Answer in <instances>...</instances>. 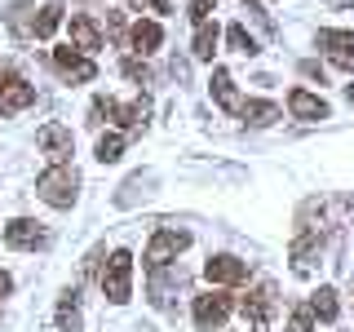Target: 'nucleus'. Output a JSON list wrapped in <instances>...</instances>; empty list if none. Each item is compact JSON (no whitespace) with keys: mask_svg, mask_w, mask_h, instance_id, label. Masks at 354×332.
I'll return each instance as SVG.
<instances>
[{"mask_svg":"<svg viewBox=\"0 0 354 332\" xmlns=\"http://www.w3.org/2000/svg\"><path fill=\"white\" fill-rule=\"evenodd\" d=\"M36 195L53 208H71L75 195H80V173L71 164H53V169H44L36 177Z\"/></svg>","mask_w":354,"mask_h":332,"instance_id":"1","label":"nucleus"},{"mask_svg":"<svg viewBox=\"0 0 354 332\" xmlns=\"http://www.w3.org/2000/svg\"><path fill=\"white\" fill-rule=\"evenodd\" d=\"M186 248H191V230L164 226V230H155V235H151L147 252H142V266L155 275V270H164L169 261H177V252H186Z\"/></svg>","mask_w":354,"mask_h":332,"instance_id":"2","label":"nucleus"},{"mask_svg":"<svg viewBox=\"0 0 354 332\" xmlns=\"http://www.w3.org/2000/svg\"><path fill=\"white\" fill-rule=\"evenodd\" d=\"M102 297H106V302H115V306H124L129 297H133V257H129L124 248L106 257V270H102Z\"/></svg>","mask_w":354,"mask_h":332,"instance_id":"3","label":"nucleus"},{"mask_svg":"<svg viewBox=\"0 0 354 332\" xmlns=\"http://www.w3.org/2000/svg\"><path fill=\"white\" fill-rule=\"evenodd\" d=\"M230 310H235V297L230 293H217V288L213 293H199L195 297V328L199 332H217L230 319Z\"/></svg>","mask_w":354,"mask_h":332,"instance_id":"4","label":"nucleus"},{"mask_svg":"<svg viewBox=\"0 0 354 332\" xmlns=\"http://www.w3.org/2000/svg\"><path fill=\"white\" fill-rule=\"evenodd\" d=\"M319 49L332 58V66L354 71V31H346V27H324V31H319Z\"/></svg>","mask_w":354,"mask_h":332,"instance_id":"5","label":"nucleus"},{"mask_svg":"<svg viewBox=\"0 0 354 332\" xmlns=\"http://www.w3.org/2000/svg\"><path fill=\"white\" fill-rule=\"evenodd\" d=\"M5 243L9 248H22V252H36V248L49 243V230H44L40 221H31V217H14L5 226Z\"/></svg>","mask_w":354,"mask_h":332,"instance_id":"6","label":"nucleus"},{"mask_svg":"<svg viewBox=\"0 0 354 332\" xmlns=\"http://www.w3.org/2000/svg\"><path fill=\"white\" fill-rule=\"evenodd\" d=\"M204 275H208V284L230 288V284H243V279H248L252 266L239 261V257H230V252H221V257H208V261H204Z\"/></svg>","mask_w":354,"mask_h":332,"instance_id":"7","label":"nucleus"},{"mask_svg":"<svg viewBox=\"0 0 354 332\" xmlns=\"http://www.w3.org/2000/svg\"><path fill=\"white\" fill-rule=\"evenodd\" d=\"M319 252H324V230H301V235L288 243V257H292V270L297 275H310V270H315Z\"/></svg>","mask_w":354,"mask_h":332,"instance_id":"8","label":"nucleus"},{"mask_svg":"<svg viewBox=\"0 0 354 332\" xmlns=\"http://www.w3.org/2000/svg\"><path fill=\"white\" fill-rule=\"evenodd\" d=\"M53 66L66 75V80H75V84H88V80H97V62L93 58H84L80 49H53Z\"/></svg>","mask_w":354,"mask_h":332,"instance_id":"9","label":"nucleus"},{"mask_svg":"<svg viewBox=\"0 0 354 332\" xmlns=\"http://www.w3.org/2000/svg\"><path fill=\"white\" fill-rule=\"evenodd\" d=\"M36 102V84H27L22 75H5L0 80V116H18Z\"/></svg>","mask_w":354,"mask_h":332,"instance_id":"10","label":"nucleus"},{"mask_svg":"<svg viewBox=\"0 0 354 332\" xmlns=\"http://www.w3.org/2000/svg\"><path fill=\"white\" fill-rule=\"evenodd\" d=\"M36 142H40V151L49 155L53 164H66V160H71V151H75V138H71V129H66V124H44L36 133Z\"/></svg>","mask_w":354,"mask_h":332,"instance_id":"11","label":"nucleus"},{"mask_svg":"<svg viewBox=\"0 0 354 332\" xmlns=\"http://www.w3.org/2000/svg\"><path fill=\"white\" fill-rule=\"evenodd\" d=\"M239 310L252 319V332H261V328H266V319L274 315V284H261V288H252V293L239 302Z\"/></svg>","mask_w":354,"mask_h":332,"instance_id":"12","label":"nucleus"},{"mask_svg":"<svg viewBox=\"0 0 354 332\" xmlns=\"http://www.w3.org/2000/svg\"><path fill=\"white\" fill-rule=\"evenodd\" d=\"M288 111H292L297 120H328L332 116V107L319 93H310V89H292V93H288Z\"/></svg>","mask_w":354,"mask_h":332,"instance_id":"13","label":"nucleus"},{"mask_svg":"<svg viewBox=\"0 0 354 332\" xmlns=\"http://www.w3.org/2000/svg\"><path fill=\"white\" fill-rule=\"evenodd\" d=\"M71 49H80L84 58L102 49V31H97V22L88 14H71Z\"/></svg>","mask_w":354,"mask_h":332,"instance_id":"14","label":"nucleus"},{"mask_svg":"<svg viewBox=\"0 0 354 332\" xmlns=\"http://www.w3.org/2000/svg\"><path fill=\"white\" fill-rule=\"evenodd\" d=\"M129 44L142 53V58H147V53H155V49L164 44V27H160V22H151V18L133 22V31H129Z\"/></svg>","mask_w":354,"mask_h":332,"instance_id":"15","label":"nucleus"},{"mask_svg":"<svg viewBox=\"0 0 354 332\" xmlns=\"http://www.w3.org/2000/svg\"><path fill=\"white\" fill-rule=\"evenodd\" d=\"M213 98H217V107H221V111H235V116H239L243 98L235 93V80H230L226 66H217V71H213Z\"/></svg>","mask_w":354,"mask_h":332,"instance_id":"16","label":"nucleus"},{"mask_svg":"<svg viewBox=\"0 0 354 332\" xmlns=\"http://www.w3.org/2000/svg\"><path fill=\"white\" fill-rule=\"evenodd\" d=\"M239 116H243V124H257V129H266V124H274V120H283V111L274 107V102H261V98H248V102L239 107Z\"/></svg>","mask_w":354,"mask_h":332,"instance_id":"17","label":"nucleus"},{"mask_svg":"<svg viewBox=\"0 0 354 332\" xmlns=\"http://www.w3.org/2000/svg\"><path fill=\"white\" fill-rule=\"evenodd\" d=\"M217 36H221V31H217V22H199V27H195L191 53H195L199 62H213V53H217Z\"/></svg>","mask_w":354,"mask_h":332,"instance_id":"18","label":"nucleus"},{"mask_svg":"<svg viewBox=\"0 0 354 332\" xmlns=\"http://www.w3.org/2000/svg\"><path fill=\"white\" fill-rule=\"evenodd\" d=\"M310 315L315 319H324V324H337V310H341V302H337V288H319L315 297H310Z\"/></svg>","mask_w":354,"mask_h":332,"instance_id":"19","label":"nucleus"},{"mask_svg":"<svg viewBox=\"0 0 354 332\" xmlns=\"http://www.w3.org/2000/svg\"><path fill=\"white\" fill-rule=\"evenodd\" d=\"M36 22H31V36H36V40H49L53 36V31H58V22H62V5H58V0H49V5H44V9H36Z\"/></svg>","mask_w":354,"mask_h":332,"instance_id":"20","label":"nucleus"},{"mask_svg":"<svg viewBox=\"0 0 354 332\" xmlns=\"http://www.w3.org/2000/svg\"><path fill=\"white\" fill-rule=\"evenodd\" d=\"M226 44H230L235 53H243V58L261 53V49H257V36H252V31L243 27V22H230V27H226Z\"/></svg>","mask_w":354,"mask_h":332,"instance_id":"21","label":"nucleus"},{"mask_svg":"<svg viewBox=\"0 0 354 332\" xmlns=\"http://www.w3.org/2000/svg\"><path fill=\"white\" fill-rule=\"evenodd\" d=\"M111 120H120L124 129H142L147 124V98H138V102H129V107H111Z\"/></svg>","mask_w":354,"mask_h":332,"instance_id":"22","label":"nucleus"},{"mask_svg":"<svg viewBox=\"0 0 354 332\" xmlns=\"http://www.w3.org/2000/svg\"><path fill=\"white\" fill-rule=\"evenodd\" d=\"M120 155H124V133H102V138H97V160L115 164Z\"/></svg>","mask_w":354,"mask_h":332,"instance_id":"23","label":"nucleus"},{"mask_svg":"<svg viewBox=\"0 0 354 332\" xmlns=\"http://www.w3.org/2000/svg\"><path fill=\"white\" fill-rule=\"evenodd\" d=\"M58 328L62 332H80V310H75V293H66L58 302Z\"/></svg>","mask_w":354,"mask_h":332,"instance_id":"24","label":"nucleus"},{"mask_svg":"<svg viewBox=\"0 0 354 332\" xmlns=\"http://www.w3.org/2000/svg\"><path fill=\"white\" fill-rule=\"evenodd\" d=\"M288 332H315V315H310V306H297V310H292Z\"/></svg>","mask_w":354,"mask_h":332,"instance_id":"25","label":"nucleus"},{"mask_svg":"<svg viewBox=\"0 0 354 332\" xmlns=\"http://www.w3.org/2000/svg\"><path fill=\"white\" fill-rule=\"evenodd\" d=\"M124 75H129V80H138V84H151V66L142 62V58H124Z\"/></svg>","mask_w":354,"mask_h":332,"instance_id":"26","label":"nucleus"},{"mask_svg":"<svg viewBox=\"0 0 354 332\" xmlns=\"http://www.w3.org/2000/svg\"><path fill=\"white\" fill-rule=\"evenodd\" d=\"M186 9H191V18H195V27H199V22H208V18L217 14V0H191Z\"/></svg>","mask_w":354,"mask_h":332,"instance_id":"27","label":"nucleus"},{"mask_svg":"<svg viewBox=\"0 0 354 332\" xmlns=\"http://www.w3.org/2000/svg\"><path fill=\"white\" fill-rule=\"evenodd\" d=\"M301 75H306V80H319V84L328 80V71H324V66H319L315 58H306V62H301Z\"/></svg>","mask_w":354,"mask_h":332,"instance_id":"28","label":"nucleus"},{"mask_svg":"<svg viewBox=\"0 0 354 332\" xmlns=\"http://www.w3.org/2000/svg\"><path fill=\"white\" fill-rule=\"evenodd\" d=\"M9 293H14V275L0 270V297H9Z\"/></svg>","mask_w":354,"mask_h":332,"instance_id":"29","label":"nucleus"},{"mask_svg":"<svg viewBox=\"0 0 354 332\" xmlns=\"http://www.w3.org/2000/svg\"><path fill=\"white\" fill-rule=\"evenodd\" d=\"M346 98H350V102H354V84H346Z\"/></svg>","mask_w":354,"mask_h":332,"instance_id":"30","label":"nucleus"},{"mask_svg":"<svg viewBox=\"0 0 354 332\" xmlns=\"http://www.w3.org/2000/svg\"><path fill=\"white\" fill-rule=\"evenodd\" d=\"M332 5H354V0H332Z\"/></svg>","mask_w":354,"mask_h":332,"instance_id":"31","label":"nucleus"}]
</instances>
